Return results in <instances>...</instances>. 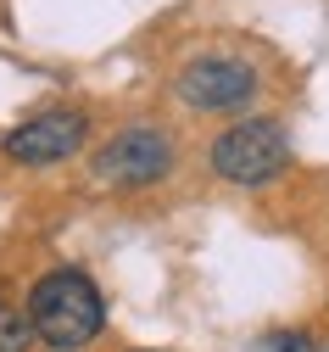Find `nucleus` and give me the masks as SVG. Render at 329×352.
<instances>
[{
  "label": "nucleus",
  "mask_w": 329,
  "mask_h": 352,
  "mask_svg": "<svg viewBox=\"0 0 329 352\" xmlns=\"http://www.w3.org/2000/svg\"><path fill=\"white\" fill-rule=\"evenodd\" d=\"M28 324L45 346H56V352H78L101 336L106 324V302L95 291V280L78 274V269H56V274H45L28 296Z\"/></svg>",
  "instance_id": "nucleus-1"
},
{
  "label": "nucleus",
  "mask_w": 329,
  "mask_h": 352,
  "mask_svg": "<svg viewBox=\"0 0 329 352\" xmlns=\"http://www.w3.org/2000/svg\"><path fill=\"white\" fill-rule=\"evenodd\" d=\"M212 168L229 185H268L291 168V135L273 118H246L212 140Z\"/></svg>",
  "instance_id": "nucleus-2"
},
{
  "label": "nucleus",
  "mask_w": 329,
  "mask_h": 352,
  "mask_svg": "<svg viewBox=\"0 0 329 352\" xmlns=\"http://www.w3.org/2000/svg\"><path fill=\"white\" fill-rule=\"evenodd\" d=\"M168 168H173V140L162 129H123V135H112L95 151V179H106L117 190L157 185Z\"/></svg>",
  "instance_id": "nucleus-3"
},
{
  "label": "nucleus",
  "mask_w": 329,
  "mask_h": 352,
  "mask_svg": "<svg viewBox=\"0 0 329 352\" xmlns=\"http://www.w3.org/2000/svg\"><path fill=\"white\" fill-rule=\"evenodd\" d=\"M84 140H89V118L56 107V112H39V118L17 123L0 146H6V157L23 162V168H51V162H67Z\"/></svg>",
  "instance_id": "nucleus-4"
},
{
  "label": "nucleus",
  "mask_w": 329,
  "mask_h": 352,
  "mask_svg": "<svg viewBox=\"0 0 329 352\" xmlns=\"http://www.w3.org/2000/svg\"><path fill=\"white\" fill-rule=\"evenodd\" d=\"M257 96V73L240 56H196L179 73V101L196 112H234Z\"/></svg>",
  "instance_id": "nucleus-5"
},
{
  "label": "nucleus",
  "mask_w": 329,
  "mask_h": 352,
  "mask_svg": "<svg viewBox=\"0 0 329 352\" xmlns=\"http://www.w3.org/2000/svg\"><path fill=\"white\" fill-rule=\"evenodd\" d=\"M28 341H34L28 314H17L12 302H0V352H28Z\"/></svg>",
  "instance_id": "nucleus-6"
},
{
  "label": "nucleus",
  "mask_w": 329,
  "mask_h": 352,
  "mask_svg": "<svg viewBox=\"0 0 329 352\" xmlns=\"http://www.w3.org/2000/svg\"><path fill=\"white\" fill-rule=\"evenodd\" d=\"M246 352H318V346H313V336H302V330H273V336H257Z\"/></svg>",
  "instance_id": "nucleus-7"
}]
</instances>
